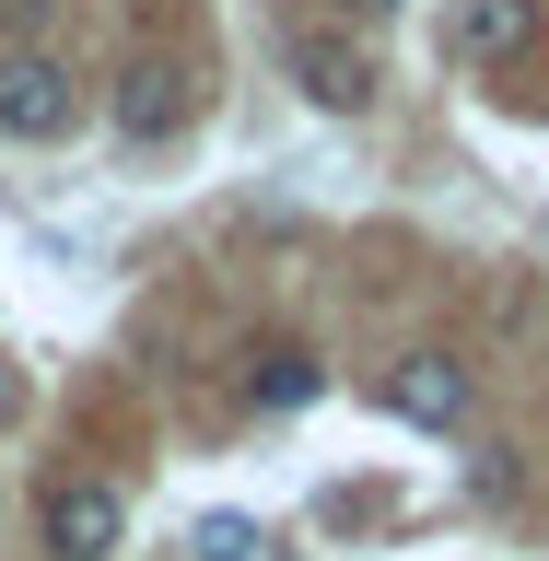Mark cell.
Returning <instances> with one entry per match:
<instances>
[{
  "label": "cell",
  "instance_id": "6da1fadb",
  "mask_svg": "<svg viewBox=\"0 0 549 561\" xmlns=\"http://www.w3.org/2000/svg\"><path fill=\"white\" fill-rule=\"evenodd\" d=\"M0 129L12 140H70L82 129V70L47 47H0Z\"/></svg>",
  "mask_w": 549,
  "mask_h": 561
},
{
  "label": "cell",
  "instance_id": "7a4b0ae2",
  "mask_svg": "<svg viewBox=\"0 0 549 561\" xmlns=\"http://www.w3.org/2000/svg\"><path fill=\"white\" fill-rule=\"evenodd\" d=\"M105 117H117L129 140H175L187 117H199V70H187V59H164V47H140V59L105 82Z\"/></svg>",
  "mask_w": 549,
  "mask_h": 561
},
{
  "label": "cell",
  "instance_id": "3957f363",
  "mask_svg": "<svg viewBox=\"0 0 549 561\" xmlns=\"http://www.w3.org/2000/svg\"><path fill=\"white\" fill-rule=\"evenodd\" d=\"M293 82H305V105H328V117H363V105H375V47L305 24L293 35Z\"/></svg>",
  "mask_w": 549,
  "mask_h": 561
},
{
  "label": "cell",
  "instance_id": "277c9868",
  "mask_svg": "<svg viewBox=\"0 0 549 561\" xmlns=\"http://www.w3.org/2000/svg\"><path fill=\"white\" fill-rule=\"evenodd\" d=\"M375 398L398 421H421V433H456V421H468V363H456V351H398L375 375Z\"/></svg>",
  "mask_w": 549,
  "mask_h": 561
},
{
  "label": "cell",
  "instance_id": "5b68a950",
  "mask_svg": "<svg viewBox=\"0 0 549 561\" xmlns=\"http://www.w3.org/2000/svg\"><path fill=\"white\" fill-rule=\"evenodd\" d=\"M117 538H129V503H117L105 480H59L47 491V550L59 561H105Z\"/></svg>",
  "mask_w": 549,
  "mask_h": 561
},
{
  "label": "cell",
  "instance_id": "8992f818",
  "mask_svg": "<svg viewBox=\"0 0 549 561\" xmlns=\"http://www.w3.org/2000/svg\"><path fill=\"white\" fill-rule=\"evenodd\" d=\"M538 47V0H456V59L468 70H503Z\"/></svg>",
  "mask_w": 549,
  "mask_h": 561
},
{
  "label": "cell",
  "instance_id": "52a82bcc",
  "mask_svg": "<svg viewBox=\"0 0 549 561\" xmlns=\"http://www.w3.org/2000/svg\"><path fill=\"white\" fill-rule=\"evenodd\" d=\"M316 386H328V375H316V351H293V340H258V351H245V398H258V410H305Z\"/></svg>",
  "mask_w": 549,
  "mask_h": 561
},
{
  "label": "cell",
  "instance_id": "ba28073f",
  "mask_svg": "<svg viewBox=\"0 0 549 561\" xmlns=\"http://www.w3.org/2000/svg\"><path fill=\"white\" fill-rule=\"evenodd\" d=\"M258 550H270V538H258L245 515H199L187 526V561H258Z\"/></svg>",
  "mask_w": 549,
  "mask_h": 561
},
{
  "label": "cell",
  "instance_id": "9c48e42d",
  "mask_svg": "<svg viewBox=\"0 0 549 561\" xmlns=\"http://www.w3.org/2000/svg\"><path fill=\"white\" fill-rule=\"evenodd\" d=\"M12 421H24V375H12V363H0V433H12Z\"/></svg>",
  "mask_w": 549,
  "mask_h": 561
},
{
  "label": "cell",
  "instance_id": "30bf717a",
  "mask_svg": "<svg viewBox=\"0 0 549 561\" xmlns=\"http://www.w3.org/2000/svg\"><path fill=\"white\" fill-rule=\"evenodd\" d=\"M35 12H47V0H0V24H35Z\"/></svg>",
  "mask_w": 549,
  "mask_h": 561
}]
</instances>
